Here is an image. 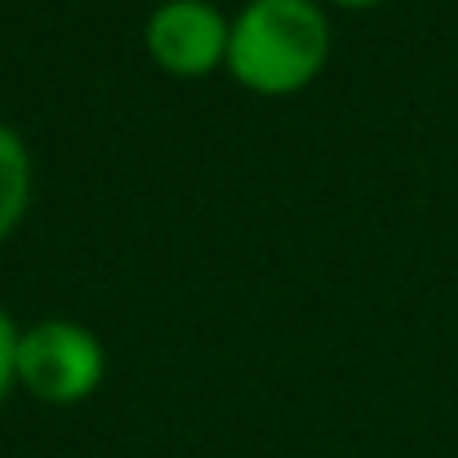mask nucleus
Returning a JSON list of instances; mask_svg holds the SVG:
<instances>
[{
    "label": "nucleus",
    "mask_w": 458,
    "mask_h": 458,
    "mask_svg": "<svg viewBox=\"0 0 458 458\" xmlns=\"http://www.w3.org/2000/svg\"><path fill=\"white\" fill-rule=\"evenodd\" d=\"M329 58V18L316 0H250L232 18L227 72L254 94H294Z\"/></svg>",
    "instance_id": "f257e3e1"
},
{
    "label": "nucleus",
    "mask_w": 458,
    "mask_h": 458,
    "mask_svg": "<svg viewBox=\"0 0 458 458\" xmlns=\"http://www.w3.org/2000/svg\"><path fill=\"white\" fill-rule=\"evenodd\" d=\"M107 369L103 343L81 320H36L18 334V383L45 405H76L98 392Z\"/></svg>",
    "instance_id": "f03ea898"
},
{
    "label": "nucleus",
    "mask_w": 458,
    "mask_h": 458,
    "mask_svg": "<svg viewBox=\"0 0 458 458\" xmlns=\"http://www.w3.org/2000/svg\"><path fill=\"white\" fill-rule=\"evenodd\" d=\"M232 22L209 0H160L148 18V54L169 76H205L227 63Z\"/></svg>",
    "instance_id": "7ed1b4c3"
},
{
    "label": "nucleus",
    "mask_w": 458,
    "mask_h": 458,
    "mask_svg": "<svg viewBox=\"0 0 458 458\" xmlns=\"http://www.w3.org/2000/svg\"><path fill=\"white\" fill-rule=\"evenodd\" d=\"M27 200H31V156H27V143L9 125H0V241L22 223Z\"/></svg>",
    "instance_id": "20e7f679"
},
{
    "label": "nucleus",
    "mask_w": 458,
    "mask_h": 458,
    "mask_svg": "<svg viewBox=\"0 0 458 458\" xmlns=\"http://www.w3.org/2000/svg\"><path fill=\"white\" fill-rule=\"evenodd\" d=\"M18 325L9 320V311L0 307V405L9 396V387L18 383Z\"/></svg>",
    "instance_id": "39448f33"
},
{
    "label": "nucleus",
    "mask_w": 458,
    "mask_h": 458,
    "mask_svg": "<svg viewBox=\"0 0 458 458\" xmlns=\"http://www.w3.org/2000/svg\"><path fill=\"white\" fill-rule=\"evenodd\" d=\"M334 4H343V9H369V4H383V0H334Z\"/></svg>",
    "instance_id": "423d86ee"
}]
</instances>
